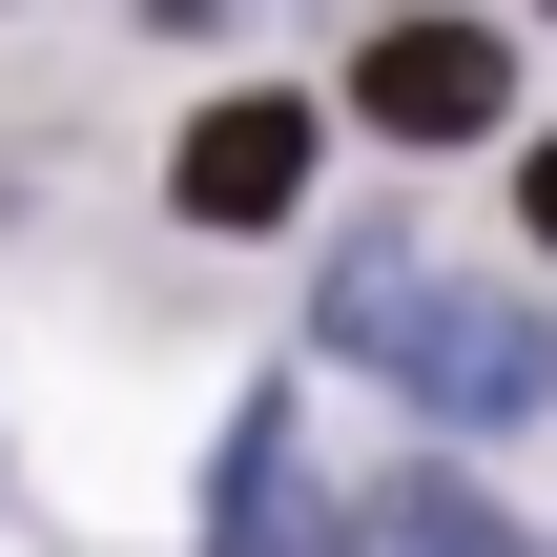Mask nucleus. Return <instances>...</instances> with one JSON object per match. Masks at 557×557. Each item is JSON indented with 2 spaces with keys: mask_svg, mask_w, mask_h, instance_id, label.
<instances>
[{
  "mask_svg": "<svg viewBox=\"0 0 557 557\" xmlns=\"http://www.w3.org/2000/svg\"><path fill=\"white\" fill-rule=\"evenodd\" d=\"M351 103H372L393 145H475V124L517 103V41H496V21H372Z\"/></svg>",
  "mask_w": 557,
  "mask_h": 557,
  "instance_id": "obj_2",
  "label": "nucleus"
},
{
  "mask_svg": "<svg viewBox=\"0 0 557 557\" xmlns=\"http://www.w3.org/2000/svg\"><path fill=\"white\" fill-rule=\"evenodd\" d=\"M207 557H351V537H331V496L269 455V413H248V455H227V517H207Z\"/></svg>",
  "mask_w": 557,
  "mask_h": 557,
  "instance_id": "obj_4",
  "label": "nucleus"
},
{
  "mask_svg": "<svg viewBox=\"0 0 557 557\" xmlns=\"http://www.w3.org/2000/svg\"><path fill=\"white\" fill-rule=\"evenodd\" d=\"M517 227H537V248H557V145H537V165H517Z\"/></svg>",
  "mask_w": 557,
  "mask_h": 557,
  "instance_id": "obj_6",
  "label": "nucleus"
},
{
  "mask_svg": "<svg viewBox=\"0 0 557 557\" xmlns=\"http://www.w3.org/2000/svg\"><path fill=\"white\" fill-rule=\"evenodd\" d=\"M393 557H517V537H496L455 475H413V496H393Z\"/></svg>",
  "mask_w": 557,
  "mask_h": 557,
  "instance_id": "obj_5",
  "label": "nucleus"
},
{
  "mask_svg": "<svg viewBox=\"0 0 557 557\" xmlns=\"http://www.w3.org/2000/svg\"><path fill=\"white\" fill-rule=\"evenodd\" d=\"M289 186H310V103H207L186 124V207L207 227H269Z\"/></svg>",
  "mask_w": 557,
  "mask_h": 557,
  "instance_id": "obj_3",
  "label": "nucleus"
},
{
  "mask_svg": "<svg viewBox=\"0 0 557 557\" xmlns=\"http://www.w3.org/2000/svg\"><path fill=\"white\" fill-rule=\"evenodd\" d=\"M331 351H372V372L434 393L455 434H496V413L557 393V331L537 310H496V289H455V269H413V248H351V269H331Z\"/></svg>",
  "mask_w": 557,
  "mask_h": 557,
  "instance_id": "obj_1",
  "label": "nucleus"
}]
</instances>
